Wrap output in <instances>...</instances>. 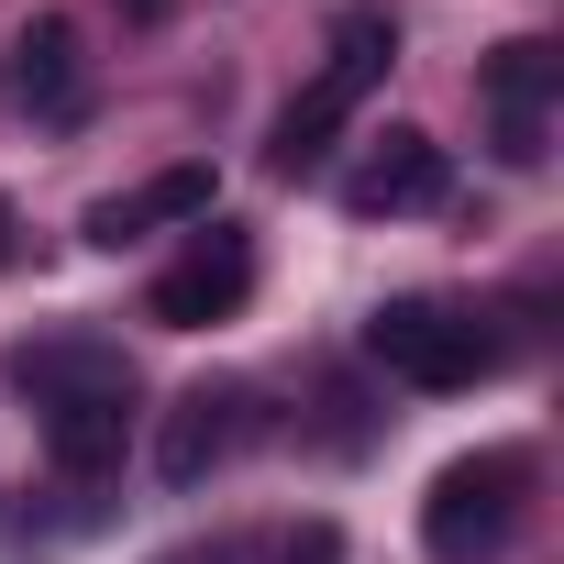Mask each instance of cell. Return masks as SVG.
<instances>
[{
	"instance_id": "13",
	"label": "cell",
	"mask_w": 564,
	"mask_h": 564,
	"mask_svg": "<svg viewBox=\"0 0 564 564\" xmlns=\"http://www.w3.org/2000/svg\"><path fill=\"white\" fill-rule=\"evenodd\" d=\"M166 12H177V0H122V23H133V34H155Z\"/></svg>"
},
{
	"instance_id": "6",
	"label": "cell",
	"mask_w": 564,
	"mask_h": 564,
	"mask_svg": "<svg viewBox=\"0 0 564 564\" xmlns=\"http://www.w3.org/2000/svg\"><path fill=\"white\" fill-rule=\"evenodd\" d=\"M432 199H443V144H432L421 122H399V133L344 177V210H355V221H399V210H432Z\"/></svg>"
},
{
	"instance_id": "3",
	"label": "cell",
	"mask_w": 564,
	"mask_h": 564,
	"mask_svg": "<svg viewBox=\"0 0 564 564\" xmlns=\"http://www.w3.org/2000/svg\"><path fill=\"white\" fill-rule=\"evenodd\" d=\"M520 487H531V454H465V465H443L432 498H421L432 564H498L509 531H520Z\"/></svg>"
},
{
	"instance_id": "4",
	"label": "cell",
	"mask_w": 564,
	"mask_h": 564,
	"mask_svg": "<svg viewBox=\"0 0 564 564\" xmlns=\"http://www.w3.org/2000/svg\"><path fill=\"white\" fill-rule=\"evenodd\" d=\"M243 289H254V243H243L232 221H210V232L155 276V300H144V311H155L166 333H210V322H232V311H243Z\"/></svg>"
},
{
	"instance_id": "9",
	"label": "cell",
	"mask_w": 564,
	"mask_h": 564,
	"mask_svg": "<svg viewBox=\"0 0 564 564\" xmlns=\"http://www.w3.org/2000/svg\"><path fill=\"white\" fill-rule=\"evenodd\" d=\"M12 388L45 410V399H89V388H133V366H122V344H89V333H45V344H23L12 355Z\"/></svg>"
},
{
	"instance_id": "7",
	"label": "cell",
	"mask_w": 564,
	"mask_h": 564,
	"mask_svg": "<svg viewBox=\"0 0 564 564\" xmlns=\"http://www.w3.org/2000/svg\"><path fill=\"white\" fill-rule=\"evenodd\" d=\"M564 89V56L553 45H498L487 56V100H498V155L509 166H542V100Z\"/></svg>"
},
{
	"instance_id": "12",
	"label": "cell",
	"mask_w": 564,
	"mask_h": 564,
	"mask_svg": "<svg viewBox=\"0 0 564 564\" xmlns=\"http://www.w3.org/2000/svg\"><path fill=\"white\" fill-rule=\"evenodd\" d=\"M265 564H344V531L333 520H289V531L265 542Z\"/></svg>"
},
{
	"instance_id": "5",
	"label": "cell",
	"mask_w": 564,
	"mask_h": 564,
	"mask_svg": "<svg viewBox=\"0 0 564 564\" xmlns=\"http://www.w3.org/2000/svg\"><path fill=\"white\" fill-rule=\"evenodd\" d=\"M0 78H12V100L34 111V122H78L89 111V56H78V23H23L12 34V67H0Z\"/></svg>"
},
{
	"instance_id": "10",
	"label": "cell",
	"mask_w": 564,
	"mask_h": 564,
	"mask_svg": "<svg viewBox=\"0 0 564 564\" xmlns=\"http://www.w3.org/2000/svg\"><path fill=\"white\" fill-rule=\"evenodd\" d=\"M155 221H210V166H166V177H144L133 199H100V210H89V243L122 254V243H144Z\"/></svg>"
},
{
	"instance_id": "2",
	"label": "cell",
	"mask_w": 564,
	"mask_h": 564,
	"mask_svg": "<svg viewBox=\"0 0 564 564\" xmlns=\"http://www.w3.org/2000/svg\"><path fill=\"white\" fill-rule=\"evenodd\" d=\"M366 355H377L399 388L454 399V388H476V377L498 366V333H487L476 311H454V300H388V311L366 322Z\"/></svg>"
},
{
	"instance_id": "11",
	"label": "cell",
	"mask_w": 564,
	"mask_h": 564,
	"mask_svg": "<svg viewBox=\"0 0 564 564\" xmlns=\"http://www.w3.org/2000/svg\"><path fill=\"white\" fill-rule=\"evenodd\" d=\"M122 432H133V388L45 399V454H56L67 476H100V465H122Z\"/></svg>"
},
{
	"instance_id": "1",
	"label": "cell",
	"mask_w": 564,
	"mask_h": 564,
	"mask_svg": "<svg viewBox=\"0 0 564 564\" xmlns=\"http://www.w3.org/2000/svg\"><path fill=\"white\" fill-rule=\"evenodd\" d=\"M388 67H399V23L366 0V12H344V23H333V56H322V78H311L289 111H276V144H265V155H276V177H311V166L333 155V133L366 111V89H377Z\"/></svg>"
},
{
	"instance_id": "14",
	"label": "cell",
	"mask_w": 564,
	"mask_h": 564,
	"mask_svg": "<svg viewBox=\"0 0 564 564\" xmlns=\"http://www.w3.org/2000/svg\"><path fill=\"white\" fill-rule=\"evenodd\" d=\"M12 243H23V232H12V199H0V265H12Z\"/></svg>"
},
{
	"instance_id": "8",
	"label": "cell",
	"mask_w": 564,
	"mask_h": 564,
	"mask_svg": "<svg viewBox=\"0 0 564 564\" xmlns=\"http://www.w3.org/2000/svg\"><path fill=\"white\" fill-rule=\"evenodd\" d=\"M232 443H243V399H232V388H188V399L155 421V476H166V487H199Z\"/></svg>"
}]
</instances>
